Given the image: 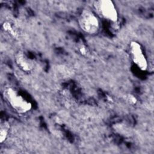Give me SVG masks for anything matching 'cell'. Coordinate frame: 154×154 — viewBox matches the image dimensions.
<instances>
[{
  "mask_svg": "<svg viewBox=\"0 0 154 154\" xmlns=\"http://www.w3.org/2000/svg\"><path fill=\"white\" fill-rule=\"evenodd\" d=\"M4 97L9 105L19 113H25L31 109V103L12 88H8L4 91Z\"/></svg>",
  "mask_w": 154,
  "mask_h": 154,
  "instance_id": "cell-1",
  "label": "cell"
},
{
  "mask_svg": "<svg viewBox=\"0 0 154 154\" xmlns=\"http://www.w3.org/2000/svg\"><path fill=\"white\" fill-rule=\"evenodd\" d=\"M80 28L86 33L93 34L99 29V21L97 16L88 10H83L78 19Z\"/></svg>",
  "mask_w": 154,
  "mask_h": 154,
  "instance_id": "cell-2",
  "label": "cell"
},
{
  "mask_svg": "<svg viewBox=\"0 0 154 154\" xmlns=\"http://www.w3.org/2000/svg\"><path fill=\"white\" fill-rule=\"evenodd\" d=\"M94 7L99 15L111 22H116L118 20V13L112 2L109 0H100L96 1Z\"/></svg>",
  "mask_w": 154,
  "mask_h": 154,
  "instance_id": "cell-3",
  "label": "cell"
},
{
  "mask_svg": "<svg viewBox=\"0 0 154 154\" xmlns=\"http://www.w3.org/2000/svg\"><path fill=\"white\" fill-rule=\"evenodd\" d=\"M130 54L133 62L141 70H146L147 68V61L141 45L137 42H132L130 44Z\"/></svg>",
  "mask_w": 154,
  "mask_h": 154,
  "instance_id": "cell-4",
  "label": "cell"
},
{
  "mask_svg": "<svg viewBox=\"0 0 154 154\" xmlns=\"http://www.w3.org/2000/svg\"><path fill=\"white\" fill-rule=\"evenodd\" d=\"M15 61L18 67L25 72H29L32 69V63L23 52H18L16 56Z\"/></svg>",
  "mask_w": 154,
  "mask_h": 154,
  "instance_id": "cell-5",
  "label": "cell"
},
{
  "mask_svg": "<svg viewBox=\"0 0 154 154\" xmlns=\"http://www.w3.org/2000/svg\"><path fill=\"white\" fill-rule=\"evenodd\" d=\"M3 28L5 32H7L13 37L17 38L19 37V34L18 32V29L14 25H13L10 22H4L3 24Z\"/></svg>",
  "mask_w": 154,
  "mask_h": 154,
  "instance_id": "cell-6",
  "label": "cell"
},
{
  "mask_svg": "<svg viewBox=\"0 0 154 154\" xmlns=\"http://www.w3.org/2000/svg\"><path fill=\"white\" fill-rule=\"evenodd\" d=\"M8 128L7 125H5L4 126H1V128L0 130V141H1V143H2L6 139L7 135H8Z\"/></svg>",
  "mask_w": 154,
  "mask_h": 154,
  "instance_id": "cell-7",
  "label": "cell"
},
{
  "mask_svg": "<svg viewBox=\"0 0 154 154\" xmlns=\"http://www.w3.org/2000/svg\"><path fill=\"white\" fill-rule=\"evenodd\" d=\"M78 49L81 54H82L84 55H86L87 54V50L86 49V48L84 45L79 46Z\"/></svg>",
  "mask_w": 154,
  "mask_h": 154,
  "instance_id": "cell-8",
  "label": "cell"
}]
</instances>
